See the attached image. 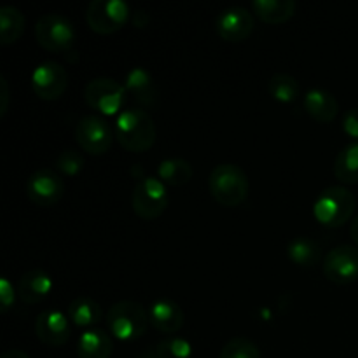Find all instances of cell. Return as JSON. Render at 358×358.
Here are the masks:
<instances>
[{
  "instance_id": "obj_1",
  "label": "cell",
  "mask_w": 358,
  "mask_h": 358,
  "mask_svg": "<svg viewBox=\"0 0 358 358\" xmlns=\"http://www.w3.org/2000/svg\"><path fill=\"white\" fill-rule=\"evenodd\" d=\"M115 140L129 152H145L156 142V122L142 108H124L115 119Z\"/></svg>"
},
{
  "instance_id": "obj_2",
  "label": "cell",
  "mask_w": 358,
  "mask_h": 358,
  "mask_svg": "<svg viewBox=\"0 0 358 358\" xmlns=\"http://www.w3.org/2000/svg\"><path fill=\"white\" fill-rule=\"evenodd\" d=\"M108 331L112 332L119 341L131 343L145 336L149 329V311L143 308V304L135 301H119L114 306L108 308L105 315Z\"/></svg>"
},
{
  "instance_id": "obj_3",
  "label": "cell",
  "mask_w": 358,
  "mask_h": 358,
  "mask_svg": "<svg viewBox=\"0 0 358 358\" xmlns=\"http://www.w3.org/2000/svg\"><path fill=\"white\" fill-rule=\"evenodd\" d=\"M208 187L213 199L222 206H238L247 199L248 177L238 164H217L208 177Z\"/></svg>"
},
{
  "instance_id": "obj_4",
  "label": "cell",
  "mask_w": 358,
  "mask_h": 358,
  "mask_svg": "<svg viewBox=\"0 0 358 358\" xmlns=\"http://www.w3.org/2000/svg\"><path fill=\"white\" fill-rule=\"evenodd\" d=\"M355 208V194L343 185H332L318 194L313 205V213L322 226L339 227L352 219Z\"/></svg>"
},
{
  "instance_id": "obj_5",
  "label": "cell",
  "mask_w": 358,
  "mask_h": 358,
  "mask_svg": "<svg viewBox=\"0 0 358 358\" xmlns=\"http://www.w3.org/2000/svg\"><path fill=\"white\" fill-rule=\"evenodd\" d=\"M84 100L93 110L103 115L121 114L124 110L128 91L124 84L110 77H94L84 87Z\"/></svg>"
},
{
  "instance_id": "obj_6",
  "label": "cell",
  "mask_w": 358,
  "mask_h": 358,
  "mask_svg": "<svg viewBox=\"0 0 358 358\" xmlns=\"http://www.w3.org/2000/svg\"><path fill=\"white\" fill-rule=\"evenodd\" d=\"M35 38L38 45L51 52L70 51L76 41V28L66 16L48 13L41 16L35 24Z\"/></svg>"
},
{
  "instance_id": "obj_7",
  "label": "cell",
  "mask_w": 358,
  "mask_h": 358,
  "mask_svg": "<svg viewBox=\"0 0 358 358\" xmlns=\"http://www.w3.org/2000/svg\"><path fill=\"white\" fill-rule=\"evenodd\" d=\"M168 203H170L168 187L159 178L143 177L135 185L131 205L136 215L142 217V219H157L159 215H163Z\"/></svg>"
},
{
  "instance_id": "obj_8",
  "label": "cell",
  "mask_w": 358,
  "mask_h": 358,
  "mask_svg": "<svg viewBox=\"0 0 358 358\" xmlns=\"http://www.w3.org/2000/svg\"><path fill=\"white\" fill-rule=\"evenodd\" d=\"M131 10L124 0H93L87 6L86 21L96 34H114L128 23Z\"/></svg>"
},
{
  "instance_id": "obj_9",
  "label": "cell",
  "mask_w": 358,
  "mask_h": 358,
  "mask_svg": "<svg viewBox=\"0 0 358 358\" xmlns=\"http://www.w3.org/2000/svg\"><path fill=\"white\" fill-rule=\"evenodd\" d=\"M115 133H112L110 124L98 114H87L79 119L76 126V140L80 149L93 156H101L107 152L114 142Z\"/></svg>"
},
{
  "instance_id": "obj_10",
  "label": "cell",
  "mask_w": 358,
  "mask_h": 358,
  "mask_svg": "<svg viewBox=\"0 0 358 358\" xmlns=\"http://www.w3.org/2000/svg\"><path fill=\"white\" fill-rule=\"evenodd\" d=\"M322 269L329 282L350 285L358 280V247L338 245L325 254Z\"/></svg>"
},
{
  "instance_id": "obj_11",
  "label": "cell",
  "mask_w": 358,
  "mask_h": 358,
  "mask_svg": "<svg viewBox=\"0 0 358 358\" xmlns=\"http://www.w3.org/2000/svg\"><path fill=\"white\" fill-rule=\"evenodd\" d=\"M28 199L38 206H51L65 194V182L56 170L41 168L28 177L24 184Z\"/></svg>"
},
{
  "instance_id": "obj_12",
  "label": "cell",
  "mask_w": 358,
  "mask_h": 358,
  "mask_svg": "<svg viewBox=\"0 0 358 358\" xmlns=\"http://www.w3.org/2000/svg\"><path fill=\"white\" fill-rule=\"evenodd\" d=\"M66 84H69V73L63 65L52 59L37 65L31 73V87L42 100H58L65 93Z\"/></svg>"
},
{
  "instance_id": "obj_13",
  "label": "cell",
  "mask_w": 358,
  "mask_h": 358,
  "mask_svg": "<svg viewBox=\"0 0 358 358\" xmlns=\"http://www.w3.org/2000/svg\"><path fill=\"white\" fill-rule=\"evenodd\" d=\"M215 30L224 41L241 42L254 31V16L247 7H227L217 16Z\"/></svg>"
},
{
  "instance_id": "obj_14",
  "label": "cell",
  "mask_w": 358,
  "mask_h": 358,
  "mask_svg": "<svg viewBox=\"0 0 358 358\" xmlns=\"http://www.w3.org/2000/svg\"><path fill=\"white\" fill-rule=\"evenodd\" d=\"M35 334L44 345L63 346L72 334L69 315L58 310L42 311L35 320Z\"/></svg>"
},
{
  "instance_id": "obj_15",
  "label": "cell",
  "mask_w": 358,
  "mask_h": 358,
  "mask_svg": "<svg viewBox=\"0 0 358 358\" xmlns=\"http://www.w3.org/2000/svg\"><path fill=\"white\" fill-rule=\"evenodd\" d=\"M149 320L150 325L163 334H177L184 327L185 315L175 301L161 297L150 304Z\"/></svg>"
},
{
  "instance_id": "obj_16",
  "label": "cell",
  "mask_w": 358,
  "mask_h": 358,
  "mask_svg": "<svg viewBox=\"0 0 358 358\" xmlns=\"http://www.w3.org/2000/svg\"><path fill=\"white\" fill-rule=\"evenodd\" d=\"M55 289L52 278L42 269H30L17 283V296L24 304H38L49 297Z\"/></svg>"
},
{
  "instance_id": "obj_17",
  "label": "cell",
  "mask_w": 358,
  "mask_h": 358,
  "mask_svg": "<svg viewBox=\"0 0 358 358\" xmlns=\"http://www.w3.org/2000/svg\"><path fill=\"white\" fill-rule=\"evenodd\" d=\"M124 87L129 96L140 103L142 107H152L157 101V87L156 80L150 76L149 70L142 66H135L126 73Z\"/></svg>"
},
{
  "instance_id": "obj_18",
  "label": "cell",
  "mask_w": 358,
  "mask_h": 358,
  "mask_svg": "<svg viewBox=\"0 0 358 358\" xmlns=\"http://www.w3.org/2000/svg\"><path fill=\"white\" fill-rule=\"evenodd\" d=\"M114 352V341L110 334L100 327L87 329L77 341L79 358H110Z\"/></svg>"
},
{
  "instance_id": "obj_19",
  "label": "cell",
  "mask_w": 358,
  "mask_h": 358,
  "mask_svg": "<svg viewBox=\"0 0 358 358\" xmlns=\"http://www.w3.org/2000/svg\"><path fill=\"white\" fill-rule=\"evenodd\" d=\"M304 108L308 114L318 122L334 121L339 112V103L336 96L322 87H311L304 94Z\"/></svg>"
},
{
  "instance_id": "obj_20",
  "label": "cell",
  "mask_w": 358,
  "mask_h": 358,
  "mask_svg": "<svg viewBox=\"0 0 358 358\" xmlns=\"http://www.w3.org/2000/svg\"><path fill=\"white\" fill-rule=\"evenodd\" d=\"M252 9L259 20L269 24H276L290 20L296 14L297 3L296 0H254Z\"/></svg>"
},
{
  "instance_id": "obj_21",
  "label": "cell",
  "mask_w": 358,
  "mask_h": 358,
  "mask_svg": "<svg viewBox=\"0 0 358 358\" xmlns=\"http://www.w3.org/2000/svg\"><path fill=\"white\" fill-rule=\"evenodd\" d=\"M287 255L299 268H315L322 261V248L311 238L297 236L289 241Z\"/></svg>"
},
{
  "instance_id": "obj_22",
  "label": "cell",
  "mask_w": 358,
  "mask_h": 358,
  "mask_svg": "<svg viewBox=\"0 0 358 358\" xmlns=\"http://www.w3.org/2000/svg\"><path fill=\"white\" fill-rule=\"evenodd\" d=\"M24 14L14 6L0 7V42L10 45L24 34Z\"/></svg>"
},
{
  "instance_id": "obj_23",
  "label": "cell",
  "mask_w": 358,
  "mask_h": 358,
  "mask_svg": "<svg viewBox=\"0 0 358 358\" xmlns=\"http://www.w3.org/2000/svg\"><path fill=\"white\" fill-rule=\"evenodd\" d=\"M101 306L90 297H76L69 304V318L77 327H93L101 320Z\"/></svg>"
},
{
  "instance_id": "obj_24",
  "label": "cell",
  "mask_w": 358,
  "mask_h": 358,
  "mask_svg": "<svg viewBox=\"0 0 358 358\" xmlns=\"http://www.w3.org/2000/svg\"><path fill=\"white\" fill-rule=\"evenodd\" d=\"M334 175L345 184H358V140L339 150L334 161Z\"/></svg>"
},
{
  "instance_id": "obj_25",
  "label": "cell",
  "mask_w": 358,
  "mask_h": 358,
  "mask_svg": "<svg viewBox=\"0 0 358 358\" xmlns=\"http://www.w3.org/2000/svg\"><path fill=\"white\" fill-rule=\"evenodd\" d=\"M192 177V166L182 157L161 161L157 166V178L166 185H185Z\"/></svg>"
},
{
  "instance_id": "obj_26",
  "label": "cell",
  "mask_w": 358,
  "mask_h": 358,
  "mask_svg": "<svg viewBox=\"0 0 358 358\" xmlns=\"http://www.w3.org/2000/svg\"><path fill=\"white\" fill-rule=\"evenodd\" d=\"M269 93L280 103H294V101L299 98L301 87L297 83L296 77H292L290 73L285 72H276L273 73L271 79H269Z\"/></svg>"
},
{
  "instance_id": "obj_27",
  "label": "cell",
  "mask_w": 358,
  "mask_h": 358,
  "mask_svg": "<svg viewBox=\"0 0 358 358\" xmlns=\"http://www.w3.org/2000/svg\"><path fill=\"white\" fill-rule=\"evenodd\" d=\"M219 358H261V350L248 338H233L220 350Z\"/></svg>"
},
{
  "instance_id": "obj_28",
  "label": "cell",
  "mask_w": 358,
  "mask_h": 358,
  "mask_svg": "<svg viewBox=\"0 0 358 358\" xmlns=\"http://www.w3.org/2000/svg\"><path fill=\"white\" fill-rule=\"evenodd\" d=\"M156 353L159 358H191L192 345L187 339L170 336L156 346Z\"/></svg>"
},
{
  "instance_id": "obj_29",
  "label": "cell",
  "mask_w": 358,
  "mask_h": 358,
  "mask_svg": "<svg viewBox=\"0 0 358 358\" xmlns=\"http://www.w3.org/2000/svg\"><path fill=\"white\" fill-rule=\"evenodd\" d=\"M84 164H86V159L80 152L77 150H63L58 157H56V171L62 175H69V177H73V175L80 173L84 170Z\"/></svg>"
},
{
  "instance_id": "obj_30",
  "label": "cell",
  "mask_w": 358,
  "mask_h": 358,
  "mask_svg": "<svg viewBox=\"0 0 358 358\" xmlns=\"http://www.w3.org/2000/svg\"><path fill=\"white\" fill-rule=\"evenodd\" d=\"M14 303H16V292H14L13 283L9 282V278L2 276L0 278V304H2L0 311L2 313H9L13 310Z\"/></svg>"
},
{
  "instance_id": "obj_31",
  "label": "cell",
  "mask_w": 358,
  "mask_h": 358,
  "mask_svg": "<svg viewBox=\"0 0 358 358\" xmlns=\"http://www.w3.org/2000/svg\"><path fill=\"white\" fill-rule=\"evenodd\" d=\"M343 131L350 136V138L358 140V108H350L343 115Z\"/></svg>"
},
{
  "instance_id": "obj_32",
  "label": "cell",
  "mask_w": 358,
  "mask_h": 358,
  "mask_svg": "<svg viewBox=\"0 0 358 358\" xmlns=\"http://www.w3.org/2000/svg\"><path fill=\"white\" fill-rule=\"evenodd\" d=\"M7 108H9V84L6 77L0 76V117L7 114Z\"/></svg>"
},
{
  "instance_id": "obj_33",
  "label": "cell",
  "mask_w": 358,
  "mask_h": 358,
  "mask_svg": "<svg viewBox=\"0 0 358 358\" xmlns=\"http://www.w3.org/2000/svg\"><path fill=\"white\" fill-rule=\"evenodd\" d=\"M0 358H31L28 353L21 352V350H9V352L2 353V357Z\"/></svg>"
},
{
  "instance_id": "obj_34",
  "label": "cell",
  "mask_w": 358,
  "mask_h": 358,
  "mask_svg": "<svg viewBox=\"0 0 358 358\" xmlns=\"http://www.w3.org/2000/svg\"><path fill=\"white\" fill-rule=\"evenodd\" d=\"M350 234H352L353 241H355L357 247H358V213L355 215V219L352 220V226H350Z\"/></svg>"
},
{
  "instance_id": "obj_35",
  "label": "cell",
  "mask_w": 358,
  "mask_h": 358,
  "mask_svg": "<svg viewBox=\"0 0 358 358\" xmlns=\"http://www.w3.org/2000/svg\"><path fill=\"white\" fill-rule=\"evenodd\" d=\"M138 358H159V357H157L156 348H147L145 352H143L142 355H140Z\"/></svg>"
}]
</instances>
